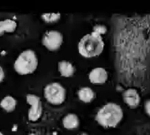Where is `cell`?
<instances>
[{
    "label": "cell",
    "mask_w": 150,
    "mask_h": 135,
    "mask_svg": "<svg viewBox=\"0 0 150 135\" xmlns=\"http://www.w3.org/2000/svg\"><path fill=\"white\" fill-rule=\"evenodd\" d=\"M144 108H145V111L146 113L150 117V99L146 102Z\"/></svg>",
    "instance_id": "cell-16"
},
{
    "label": "cell",
    "mask_w": 150,
    "mask_h": 135,
    "mask_svg": "<svg viewBox=\"0 0 150 135\" xmlns=\"http://www.w3.org/2000/svg\"><path fill=\"white\" fill-rule=\"evenodd\" d=\"M63 42V36L57 31H50L45 32L42 38V44L50 51H56L61 47Z\"/></svg>",
    "instance_id": "cell-6"
},
{
    "label": "cell",
    "mask_w": 150,
    "mask_h": 135,
    "mask_svg": "<svg viewBox=\"0 0 150 135\" xmlns=\"http://www.w3.org/2000/svg\"><path fill=\"white\" fill-rule=\"evenodd\" d=\"M78 96L80 101L84 103H90L95 98V93L92 88L83 87L78 92Z\"/></svg>",
    "instance_id": "cell-13"
},
{
    "label": "cell",
    "mask_w": 150,
    "mask_h": 135,
    "mask_svg": "<svg viewBox=\"0 0 150 135\" xmlns=\"http://www.w3.org/2000/svg\"><path fill=\"white\" fill-rule=\"evenodd\" d=\"M44 96L50 104L58 106L65 102L66 90L60 83L51 82L45 86Z\"/></svg>",
    "instance_id": "cell-4"
},
{
    "label": "cell",
    "mask_w": 150,
    "mask_h": 135,
    "mask_svg": "<svg viewBox=\"0 0 150 135\" xmlns=\"http://www.w3.org/2000/svg\"><path fill=\"white\" fill-rule=\"evenodd\" d=\"M17 100L11 96H6L0 102V107L7 113L13 112L17 107Z\"/></svg>",
    "instance_id": "cell-12"
},
{
    "label": "cell",
    "mask_w": 150,
    "mask_h": 135,
    "mask_svg": "<svg viewBox=\"0 0 150 135\" xmlns=\"http://www.w3.org/2000/svg\"><path fill=\"white\" fill-rule=\"evenodd\" d=\"M58 71L62 77H70L74 75L75 69L71 62L64 60L58 63Z\"/></svg>",
    "instance_id": "cell-10"
},
{
    "label": "cell",
    "mask_w": 150,
    "mask_h": 135,
    "mask_svg": "<svg viewBox=\"0 0 150 135\" xmlns=\"http://www.w3.org/2000/svg\"><path fill=\"white\" fill-rule=\"evenodd\" d=\"M104 45L105 44L101 36L92 32L80 39L78 44V50L82 57L92 58L102 53Z\"/></svg>",
    "instance_id": "cell-2"
},
{
    "label": "cell",
    "mask_w": 150,
    "mask_h": 135,
    "mask_svg": "<svg viewBox=\"0 0 150 135\" xmlns=\"http://www.w3.org/2000/svg\"><path fill=\"white\" fill-rule=\"evenodd\" d=\"M79 135H88V134H85V133H82V134H79Z\"/></svg>",
    "instance_id": "cell-18"
},
{
    "label": "cell",
    "mask_w": 150,
    "mask_h": 135,
    "mask_svg": "<svg viewBox=\"0 0 150 135\" xmlns=\"http://www.w3.org/2000/svg\"><path fill=\"white\" fill-rule=\"evenodd\" d=\"M41 18L44 22L47 23H53L57 22L60 19V13H45L41 15Z\"/></svg>",
    "instance_id": "cell-14"
},
{
    "label": "cell",
    "mask_w": 150,
    "mask_h": 135,
    "mask_svg": "<svg viewBox=\"0 0 150 135\" xmlns=\"http://www.w3.org/2000/svg\"><path fill=\"white\" fill-rule=\"evenodd\" d=\"M80 121L78 116L74 113H69L64 117L63 119V125L69 130L76 129L79 126Z\"/></svg>",
    "instance_id": "cell-11"
},
{
    "label": "cell",
    "mask_w": 150,
    "mask_h": 135,
    "mask_svg": "<svg viewBox=\"0 0 150 135\" xmlns=\"http://www.w3.org/2000/svg\"><path fill=\"white\" fill-rule=\"evenodd\" d=\"M0 135H4V134H3L1 131H0Z\"/></svg>",
    "instance_id": "cell-19"
},
{
    "label": "cell",
    "mask_w": 150,
    "mask_h": 135,
    "mask_svg": "<svg viewBox=\"0 0 150 135\" xmlns=\"http://www.w3.org/2000/svg\"><path fill=\"white\" fill-rule=\"evenodd\" d=\"M5 78V72L2 67L0 66V82H1L4 80Z\"/></svg>",
    "instance_id": "cell-17"
},
{
    "label": "cell",
    "mask_w": 150,
    "mask_h": 135,
    "mask_svg": "<svg viewBox=\"0 0 150 135\" xmlns=\"http://www.w3.org/2000/svg\"><path fill=\"white\" fill-rule=\"evenodd\" d=\"M38 65L37 55L33 50H26L21 52L15 61L13 67L20 75H30L36 71Z\"/></svg>",
    "instance_id": "cell-3"
},
{
    "label": "cell",
    "mask_w": 150,
    "mask_h": 135,
    "mask_svg": "<svg viewBox=\"0 0 150 135\" xmlns=\"http://www.w3.org/2000/svg\"><path fill=\"white\" fill-rule=\"evenodd\" d=\"M88 78L92 83L101 85L105 83L108 80V74L103 67H96L90 72Z\"/></svg>",
    "instance_id": "cell-8"
},
{
    "label": "cell",
    "mask_w": 150,
    "mask_h": 135,
    "mask_svg": "<svg viewBox=\"0 0 150 135\" xmlns=\"http://www.w3.org/2000/svg\"><path fill=\"white\" fill-rule=\"evenodd\" d=\"M123 117V112L119 105L108 103L99 109L96 116V121L105 128L115 127Z\"/></svg>",
    "instance_id": "cell-1"
},
{
    "label": "cell",
    "mask_w": 150,
    "mask_h": 135,
    "mask_svg": "<svg viewBox=\"0 0 150 135\" xmlns=\"http://www.w3.org/2000/svg\"><path fill=\"white\" fill-rule=\"evenodd\" d=\"M17 28V23L11 18L0 21V36L5 33H13Z\"/></svg>",
    "instance_id": "cell-9"
},
{
    "label": "cell",
    "mask_w": 150,
    "mask_h": 135,
    "mask_svg": "<svg viewBox=\"0 0 150 135\" xmlns=\"http://www.w3.org/2000/svg\"><path fill=\"white\" fill-rule=\"evenodd\" d=\"M26 101L30 107L28 112V119L32 122H36L42 117L43 112L42 103L40 97L36 94H28Z\"/></svg>",
    "instance_id": "cell-5"
},
{
    "label": "cell",
    "mask_w": 150,
    "mask_h": 135,
    "mask_svg": "<svg viewBox=\"0 0 150 135\" xmlns=\"http://www.w3.org/2000/svg\"><path fill=\"white\" fill-rule=\"evenodd\" d=\"M107 31V28L105 26L103 25H96L93 28V31L95 33L98 34L99 35L105 34Z\"/></svg>",
    "instance_id": "cell-15"
},
{
    "label": "cell",
    "mask_w": 150,
    "mask_h": 135,
    "mask_svg": "<svg viewBox=\"0 0 150 135\" xmlns=\"http://www.w3.org/2000/svg\"><path fill=\"white\" fill-rule=\"evenodd\" d=\"M122 98L123 101L131 108L137 107L140 103V94L134 88L126 90L122 94Z\"/></svg>",
    "instance_id": "cell-7"
}]
</instances>
